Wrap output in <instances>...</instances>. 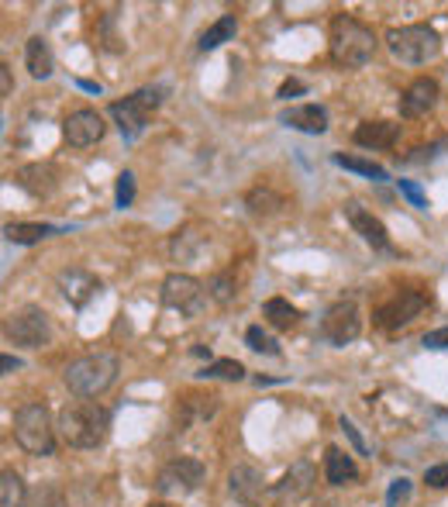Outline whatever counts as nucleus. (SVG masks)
<instances>
[{"mask_svg": "<svg viewBox=\"0 0 448 507\" xmlns=\"http://www.w3.org/2000/svg\"><path fill=\"white\" fill-rule=\"evenodd\" d=\"M15 183L32 197H49L55 190V166L52 162H28L15 173Z\"/></svg>", "mask_w": 448, "mask_h": 507, "instance_id": "6ab92c4d", "label": "nucleus"}, {"mask_svg": "<svg viewBox=\"0 0 448 507\" xmlns=\"http://www.w3.org/2000/svg\"><path fill=\"white\" fill-rule=\"evenodd\" d=\"M396 187H400V193H404V197H407V200H411V204H414L417 210L428 208V197L421 193V187H417L414 180H396Z\"/></svg>", "mask_w": 448, "mask_h": 507, "instance_id": "f704fd0d", "label": "nucleus"}, {"mask_svg": "<svg viewBox=\"0 0 448 507\" xmlns=\"http://www.w3.org/2000/svg\"><path fill=\"white\" fill-rule=\"evenodd\" d=\"M325 476L331 487H345V483H352L355 476H359V466H355V459L342 449H327L325 453Z\"/></svg>", "mask_w": 448, "mask_h": 507, "instance_id": "4be33fe9", "label": "nucleus"}, {"mask_svg": "<svg viewBox=\"0 0 448 507\" xmlns=\"http://www.w3.org/2000/svg\"><path fill=\"white\" fill-rule=\"evenodd\" d=\"M428 307H431L428 294H421V290H400V294H394V297L376 311V325L383 332H400V328L411 325L414 317L424 315Z\"/></svg>", "mask_w": 448, "mask_h": 507, "instance_id": "9d476101", "label": "nucleus"}, {"mask_svg": "<svg viewBox=\"0 0 448 507\" xmlns=\"http://www.w3.org/2000/svg\"><path fill=\"white\" fill-rule=\"evenodd\" d=\"M245 342H248V349L252 352H262V356H279V342H276L273 335L266 332L262 325H252V328L245 332Z\"/></svg>", "mask_w": 448, "mask_h": 507, "instance_id": "2f4dec72", "label": "nucleus"}, {"mask_svg": "<svg viewBox=\"0 0 448 507\" xmlns=\"http://www.w3.org/2000/svg\"><path fill=\"white\" fill-rule=\"evenodd\" d=\"M338 428H342L345 435H348V442H352V445H355V453L359 455H369V445H365V442H362V435H359V428H355V424H352V421L345 418H338Z\"/></svg>", "mask_w": 448, "mask_h": 507, "instance_id": "e433bc0d", "label": "nucleus"}, {"mask_svg": "<svg viewBox=\"0 0 448 507\" xmlns=\"http://www.w3.org/2000/svg\"><path fill=\"white\" fill-rule=\"evenodd\" d=\"M314 483H317V466H314L310 459H297L269 493H273L276 501H290L293 504V501L307 497L310 490H314Z\"/></svg>", "mask_w": 448, "mask_h": 507, "instance_id": "ddd939ff", "label": "nucleus"}, {"mask_svg": "<svg viewBox=\"0 0 448 507\" xmlns=\"http://www.w3.org/2000/svg\"><path fill=\"white\" fill-rule=\"evenodd\" d=\"M359 332H362V317L355 300H338V304L327 307L325 321H321V335H325L331 346H348V342L359 338Z\"/></svg>", "mask_w": 448, "mask_h": 507, "instance_id": "9b49d317", "label": "nucleus"}, {"mask_svg": "<svg viewBox=\"0 0 448 507\" xmlns=\"http://www.w3.org/2000/svg\"><path fill=\"white\" fill-rule=\"evenodd\" d=\"M197 376H200V380H228V384H239V380H245V366H241L239 359H214V363H207Z\"/></svg>", "mask_w": 448, "mask_h": 507, "instance_id": "c756f323", "label": "nucleus"}, {"mask_svg": "<svg viewBox=\"0 0 448 507\" xmlns=\"http://www.w3.org/2000/svg\"><path fill=\"white\" fill-rule=\"evenodd\" d=\"M331 162H335V166H342V170H352V173L365 176V180H376V183H383V180H390V173H386V170H383L379 162H369V159L335 152V156H331Z\"/></svg>", "mask_w": 448, "mask_h": 507, "instance_id": "c85d7f7f", "label": "nucleus"}, {"mask_svg": "<svg viewBox=\"0 0 448 507\" xmlns=\"http://www.w3.org/2000/svg\"><path fill=\"white\" fill-rule=\"evenodd\" d=\"M59 290H63V297L73 307H83L86 300L101 290V280L93 273H86V269H63L59 273Z\"/></svg>", "mask_w": 448, "mask_h": 507, "instance_id": "f3484780", "label": "nucleus"}, {"mask_svg": "<svg viewBox=\"0 0 448 507\" xmlns=\"http://www.w3.org/2000/svg\"><path fill=\"white\" fill-rule=\"evenodd\" d=\"M149 507H170V504H149Z\"/></svg>", "mask_w": 448, "mask_h": 507, "instance_id": "c03bdc74", "label": "nucleus"}, {"mask_svg": "<svg viewBox=\"0 0 448 507\" xmlns=\"http://www.w3.org/2000/svg\"><path fill=\"white\" fill-rule=\"evenodd\" d=\"M0 366H4V373H15V369L21 366V359H15V356H4V359H0Z\"/></svg>", "mask_w": 448, "mask_h": 507, "instance_id": "79ce46f5", "label": "nucleus"}, {"mask_svg": "<svg viewBox=\"0 0 448 507\" xmlns=\"http://www.w3.org/2000/svg\"><path fill=\"white\" fill-rule=\"evenodd\" d=\"M204 463L200 459H193V455H180V459H170L159 476H155V493H162V497H190V493H197L200 483H204Z\"/></svg>", "mask_w": 448, "mask_h": 507, "instance_id": "6e6552de", "label": "nucleus"}, {"mask_svg": "<svg viewBox=\"0 0 448 507\" xmlns=\"http://www.w3.org/2000/svg\"><path fill=\"white\" fill-rule=\"evenodd\" d=\"M235 32H239V18L235 15H224V18H218L207 28L197 45H200V53H214V49H221L224 42H231Z\"/></svg>", "mask_w": 448, "mask_h": 507, "instance_id": "b1692460", "label": "nucleus"}, {"mask_svg": "<svg viewBox=\"0 0 448 507\" xmlns=\"http://www.w3.org/2000/svg\"><path fill=\"white\" fill-rule=\"evenodd\" d=\"M159 104H162V87H141V90H135L131 97L114 101V104H111V118L118 122L121 135L131 141V139H138V135L145 132L149 114H152Z\"/></svg>", "mask_w": 448, "mask_h": 507, "instance_id": "0eeeda50", "label": "nucleus"}, {"mask_svg": "<svg viewBox=\"0 0 448 507\" xmlns=\"http://www.w3.org/2000/svg\"><path fill=\"white\" fill-rule=\"evenodd\" d=\"M11 90H15V80H11V66L4 63V66H0V93L11 97Z\"/></svg>", "mask_w": 448, "mask_h": 507, "instance_id": "a19ab883", "label": "nucleus"}, {"mask_svg": "<svg viewBox=\"0 0 448 507\" xmlns=\"http://www.w3.org/2000/svg\"><path fill=\"white\" fill-rule=\"evenodd\" d=\"M352 139H355V145H362V149H390V145L400 139V124L396 122H362Z\"/></svg>", "mask_w": 448, "mask_h": 507, "instance_id": "412c9836", "label": "nucleus"}, {"mask_svg": "<svg viewBox=\"0 0 448 507\" xmlns=\"http://www.w3.org/2000/svg\"><path fill=\"white\" fill-rule=\"evenodd\" d=\"M121 373V363L114 352H90V356H80L76 363H69L63 380H66L69 394L80 397V401H90V397H101L107 394Z\"/></svg>", "mask_w": 448, "mask_h": 507, "instance_id": "7ed1b4c3", "label": "nucleus"}, {"mask_svg": "<svg viewBox=\"0 0 448 507\" xmlns=\"http://www.w3.org/2000/svg\"><path fill=\"white\" fill-rule=\"evenodd\" d=\"M386 45L394 59L407 63V66H424L434 55L442 53V35L431 28V24H404V28H394L386 35Z\"/></svg>", "mask_w": 448, "mask_h": 507, "instance_id": "39448f33", "label": "nucleus"}, {"mask_svg": "<svg viewBox=\"0 0 448 507\" xmlns=\"http://www.w3.org/2000/svg\"><path fill=\"white\" fill-rule=\"evenodd\" d=\"M80 87H83V90H90V93H101V87H97V83H90V80H83V83H80Z\"/></svg>", "mask_w": 448, "mask_h": 507, "instance_id": "37998d69", "label": "nucleus"}, {"mask_svg": "<svg viewBox=\"0 0 448 507\" xmlns=\"http://www.w3.org/2000/svg\"><path fill=\"white\" fill-rule=\"evenodd\" d=\"M304 83H300V80H283V87H279V93H276V97H279V101H290V97H297V93H304Z\"/></svg>", "mask_w": 448, "mask_h": 507, "instance_id": "ea45409f", "label": "nucleus"}, {"mask_svg": "<svg viewBox=\"0 0 448 507\" xmlns=\"http://www.w3.org/2000/svg\"><path fill=\"white\" fill-rule=\"evenodd\" d=\"M131 200H135V173L124 170L118 176V208H131Z\"/></svg>", "mask_w": 448, "mask_h": 507, "instance_id": "473e14b6", "label": "nucleus"}, {"mask_svg": "<svg viewBox=\"0 0 448 507\" xmlns=\"http://www.w3.org/2000/svg\"><path fill=\"white\" fill-rule=\"evenodd\" d=\"M438 97H442V87L431 76H417L411 87L400 93V114L404 118H424L428 111H434Z\"/></svg>", "mask_w": 448, "mask_h": 507, "instance_id": "dca6fc26", "label": "nucleus"}, {"mask_svg": "<svg viewBox=\"0 0 448 507\" xmlns=\"http://www.w3.org/2000/svg\"><path fill=\"white\" fill-rule=\"evenodd\" d=\"M4 338H7L11 346H21V349H42V346H49L52 342L49 315H45L42 307H34V304L17 307V311H11L7 321H4Z\"/></svg>", "mask_w": 448, "mask_h": 507, "instance_id": "423d86ee", "label": "nucleus"}, {"mask_svg": "<svg viewBox=\"0 0 448 507\" xmlns=\"http://www.w3.org/2000/svg\"><path fill=\"white\" fill-rule=\"evenodd\" d=\"M55 432L73 449H97L111 435V411L97 401H69L55 418Z\"/></svg>", "mask_w": 448, "mask_h": 507, "instance_id": "f257e3e1", "label": "nucleus"}, {"mask_svg": "<svg viewBox=\"0 0 448 507\" xmlns=\"http://www.w3.org/2000/svg\"><path fill=\"white\" fill-rule=\"evenodd\" d=\"M103 132H107V124L97 111H90V107H80V111H73L66 114V122H63V135L73 149H86V145H97L103 139Z\"/></svg>", "mask_w": 448, "mask_h": 507, "instance_id": "f8f14e48", "label": "nucleus"}, {"mask_svg": "<svg viewBox=\"0 0 448 507\" xmlns=\"http://www.w3.org/2000/svg\"><path fill=\"white\" fill-rule=\"evenodd\" d=\"M15 438L28 455L55 453V424L45 404H24L15 411Z\"/></svg>", "mask_w": 448, "mask_h": 507, "instance_id": "20e7f679", "label": "nucleus"}, {"mask_svg": "<svg viewBox=\"0 0 448 507\" xmlns=\"http://www.w3.org/2000/svg\"><path fill=\"white\" fill-rule=\"evenodd\" d=\"M228 490H231V497L241 507H258L262 504V493H266V480H262V473L256 466L239 463L235 470L228 473Z\"/></svg>", "mask_w": 448, "mask_h": 507, "instance_id": "2eb2a0df", "label": "nucleus"}, {"mask_svg": "<svg viewBox=\"0 0 448 507\" xmlns=\"http://www.w3.org/2000/svg\"><path fill=\"white\" fill-rule=\"evenodd\" d=\"M207 294L218 300V304H231V300H235V294H239L235 277H231V273H214V277L207 280Z\"/></svg>", "mask_w": 448, "mask_h": 507, "instance_id": "7c9ffc66", "label": "nucleus"}, {"mask_svg": "<svg viewBox=\"0 0 448 507\" xmlns=\"http://www.w3.org/2000/svg\"><path fill=\"white\" fill-rule=\"evenodd\" d=\"M159 297L166 307L172 311H180V315L187 317H197L204 311L207 304V287L197 277H190V273H170L162 287H159Z\"/></svg>", "mask_w": 448, "mask_h": 507, "instance_id": "1a4fd4ad", "label": "nucleus"}, {"mask_svg": "<svg viewBox=\"0 0 448 507\" xmlns=\"http://www.w3.org/2000/svg\"><path fill=\"white\" fill-rule=\"evenodd\" d=\"M376 35L369 24H362L359 18H348L338 15L331 21V32H327V55L331 63H338L345 70H362L373 55H376Z\"/></svg>", "mask_w": 448, "mask_h": 507, "instance_id": "f03ea898", "label": "nucleus"}, {"mask_svg": "<svg viewBox=\"0 0 448 507\" xmlns=\"http://www.w3.org/2000/svg\"><path fill=\"white\" fill-rule=\"evenodd\" d=\"M34 507H63V493L55 487H42L34 497Z\"/></svg>", "mask_w": 448, "mask_h": 507, "instance_id": "4c0bfd02", "label": "nucleus"}, {"mask_svg": "<svg viewBox=\"0 0 448 507\" xmlns=\"http://www.w3.org/2000/svg\"><path fill=\"white\" fill-rule=\"evenodd\" d=\"M24 63H28V73H32L34 80H49L52 76L55 59H52L49 42H45L42 35L28 38V45H24Z\"/></svg>", "mask_w": 448, "mask_h": 507, "instance_id": "5701e85b", "label": "nucleus"}, {"mask_svg": "<svg viewBox=\"0 0 448 507\" xmlns=\"http://www.w3.org/2000/svg\"><path fill=\"white\" fill-rule=\"evenodd\" d=\"M262 317L273 325V328H279V332H290L293 325L300 321V311L293 307L290 300L283 297H269L266 304H262Z\"/></svg>", "mask_w": 448, "mask_h": 507, "instance_id": "393cba45", "label": "nucleus"}, {"mask_svg": "<svg viewBox=\"0 0 448 507\" xmlns=\"http://www.w3.org/2000/svg\"><path fill=\"white\" fill-rule=\"evenodd\" d=\"M424 483H428L431 490H445L448 487V463H438V466L424 470Z\"/></svg>", "mask_w": 448, "mask_h": 507, "instance_id": "c9c22d12", "label": "nucleus"}, {"mask_svg": "<svg viewBox=\"0 0 448 507\" xmlns=\"http://www.w3.org/2000/svg\"><path fill=\"white\" fill-rule=\"evenodd\" d=\"M407 497H411V480H407V476H400V480H394V483H390V490H386V507L404 504Z\"/></svg>", "mask_w": 448, "mask_h": 507, "instance_id": "72a5a7b5", "label": "nucleus"}, {"mask_svg": "<svg viewBox=\"0 0 448 507\" xmlns=\"http://www.w3.org/2000/svg\"><path fill=\"white\" fill-rule=\"evenodd\" d=\"M245 208L252 210L256 218H273L283 208V197L276 190H269V187H256V190H248V197H245Z\"/></svg>", "mask_w": 448, "mask_h": 507, "instance_id": "bb28decb", "label": "nucleus"}, {"mask_svg": "<svg viewBox=\"0 0 448 507\" xmlns=\"http://www.w3.org/2000/svg\"><path fill=\"white\" fill-rule=\"evenodd\" d=\"M28 501V487L15 470L0 473V507H24Z\"/></svg>", "mask_w": 448, "mask_h": 507, "instance_id": "cd10ccee", "label": "nucleus"}, {"mask_svg": "<svg viewBox=\"0 0 448 507\" xmlns=\"http://www.w3.org/2000/svg\"><path fill=\"white\" fill-rule=\"evenodd\" d=\"M214 411H218V397L214 394H183L180 404H176V428L187 432L190 424L207 421Z\"/></svg>", "mask_w": 448, "mask_h": 507, "instance_id": "aec40b11", "label": "nucleus"}, {"mask_svg": "<svg viewBox=\"0 0 448 507\" xmlns=\"http://www.w3.org/2000/svg\"><path fill=\"white\" fill-rule=\"evenodd\" d=\"M279 124L297 128V132H307V135H325V132H327V111L321 104L287 107V111L279 114Z\"/></svg>", "mask_w": 448, "mask_h": 507, "instance_id": "a211bd4d", "label": "nucleus"}, {"mask_svg": "<svg viewBox=\"0 0 448 507\" xmlns=\"http://www.w3.org/2000/svg\"><path fill=\"white\" fill-rule=\"evenodd\" d=\"M428 349H448V328H438V332H428L421 338Z\"/></svg>", "mask_w": 448, "mask_h": 507, "instance_id": "58836bf2", "label": "nucleus"}, {"mask_svg": "<svg viewBox=\"0 0 448 507\" xmlns=\"http://www.w3.org/2000/svg\"><path fill=\"white\" fill-rule=\"evenodd\" d=\"M55 228L52 225H38V221H15V225L4 228V239L15 245H34L42 239H49Z\"/></svg>", "mask_w": 448, "mask_h": 507, "instance_id": "a878e982", "label": "nucleus"}, {"mask_svg": "<svg viewBox=\"0 0 448 507\" xmlns=\"http://www.w3.org/2000/svg\"><path fill=\"white\" fill-rule=\"evenodd\" d=\"M345 218H348V225L355 228V235H362V242H369L379 252H390V231H386V225L379 221L373 210L362 208L359 200H348L345 204Z\"/></svg>", "mask_w": 448, "mask_h": 507, "instance_id": "4468645a", "label": "nucleus"}]
</instances>
